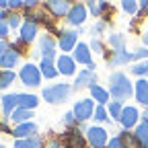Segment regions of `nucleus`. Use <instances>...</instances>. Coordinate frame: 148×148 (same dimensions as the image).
<instances>
[{"label": "nucleus", "mask_w": 148, "mask_h": 148, "mask_svg": "<svg viewBox=\"0 0 148 148\" xmlns=\"http://www.w3.org/2000/svg\"><path fill=\"white\" fill-rule=\"evenodd\" d=\"M14 105H18V95H4L2 97V111H4V115H8L10 111L14 109Z\"/></svg>", "instance_id": "obj_20"}, {"label": "nucleus", "mask_w": 148, "mask_h": 148, "mask_svg": "<svg viewBox=\"0 0 148 148\" xmlns=\"http://www.w3.org/2000/svg\"><path fill=\"white\" fill-rule=\"evenodd\" d=\"M41 138H37V136H33V138H23V140H16L14 142V148H41Z\"/></svg>", "instance_id": "obj_18"}, {"label": "nucleus", "mask_w": 148, "mask_h": 148, "mask_svg": "<svg viewBox=\"0 0 148 148\" xmlns=\"http://www.w3.org/2000/svg\"><path fill=\"white\" fill-rule=\"evenodd\" d=\"M107 148H125V146H123V140L121 138H113V140H109V146Z\"/></svg>", "instance_id": "obj_34"}, {"label": "nucleus", "mask_w": 148, "mask_h": 148, "mask_svg": "<svg viewBox=\"0 0 148 148\" xmlns=\"http://www.w3.org/2000/svg\"><path fill=\"white\" fill-rule=\"evenodd\" d=\"M64 117H66V123H72L74 119H76V117H74V113H66Z\"/></svg>", "instance_id": "obj_38"}, {"label": "nucleus", "mask_w": 148, "mask_h": 148, "mask_svg": "<svg viewBox=\"0 0 148 148\" xmlns=\"http://www.w3.org/2000/svg\"><path fill=\"white\" fill-rule=\"evenodd\" d=\"M88 142L92 148H103L105 142H107V132L103 127H88Z\"/></svg>", "instance_id": "obj_5"}, {"label": "nucleus", "mask_w": 148, "mask_h": 148, "mask_svg": "<svg viewBox=\"0 0 148 148\" xmlns=\"http://www.w3.org/2000/svg\"><path fill=\"white\" fill-rule=\"evenodd\" d=\"M74 45H76V33L74 31H66V33L60 35V47L64 51H70Z\"/></svg>", "instance_id": "obj_14"}, {"label": "nucleus", "mask_w": 148, "mask_h": 148, "mask_svg": "<svg viewBox=\"0 0 148 148\" xmlns=\"http://www.w3.org/2000/svg\"><path fill=\"white\" fill-rule=\"evenodd\" d=\"M74 62H80V64H88V66H90V51H88V45H84V43H78V45H76V51H74Z\"/></svg>", "instance_id": "obj_13"}, {"label": "nucleus", "mask_w": 148, "mask_h": 148, "mask_svg": "<svg viewBox=\"0 0 148 148\" xmlns=\"http://www.w3.org/2000/svg\"><path fill=\"white\" fill-rule=\"evenodd\" d=\"M66 142H68V146H84V140L80 138V134H66Z\"/></svg>", "instance_id": "obj_26"}, {"label": "nucleus", "mask_w": 148, "mask_h": 148, "mask_svg": "<svg viewBox=\"0 0 148 148\" xmlns=\"http://www.w3.org/2000/svg\"><path fill=\"white\" fill-rule=\"evenodd\" d=\"M109 113H111V117H121V113H123V107H121V103H119V101L111 103V105H109Z\"/></svg>", "instance_id": "obj_28"}, {"label": "nucleus", "mask_w": 148, "mask_h": 148, "mask_svg": "<svg viewBox=\"0 0 148 148\" xmlns=\"http://www.w3.org/2000/svg\"><path fill=\"white\" fill-rule=\"evenodd\" d=\"M56 66H58V70L62 74H74V60L68 58V56H60L58 62H56Z\"/></svg>", "instance_id": "obj_15"}, {"label": "nucleus", "mask_w": 148, "mask_h": 148, "mask_svg": "<svg viewBox=\"0 0 148 148\" xmlns=\"http://www.w3.org/2000/svg\"><path fill=\"white\" fill-rule=\"evenodd\" d=\"M92 68H95V66L90 64L86 70H82L78 76H76V82H74V84H76L78 88H82V86H92V84H95V72H92Z\"/></svg>", "instance_id": "obj_7"}, {"label": "nucleus", "mask_w": 148, "mask_h": 148, "mask_svg": "<svg viewBox=\"0 0 148 148\" xmlns=\"http://www.w3.org/2000/svg\"><path fill=\"white\" fill-rule=\"evenodd\" d=\"M84 18H86V10L82 4H76V6H72V10L68 12V21L72 25H82L84 23Z\"/></svg>", "instance_id": "obj_9"}, {"label": "nucleus", "mask_w": 148, "mask_h": 148, "mask_svg": "<svg viewBox=\"0 0 148 148\" xmlns=\"http://www.w3.org/2000/svg\"><path fill=\"white\" fill-rule=\"evenodd\" d=\"M90 95H92V99L99 101V103H105V101L109 99V92H107L103 86H99V84H92V86H90Z\"/></svg>", "instance_id": "obj_23"}, {"label": "nucleus", "mask_w": 148, "mask_h": 148, "mask_svg": "<svg viewBox=\"0 0 148 148\" xmlns=\"http://www.w3.org/2000/svg\"><path fill=\"white\" fill-rule=\"evenodd\" d=\"M92 47H95V49H97V51H101V49H103V47H101V43H99V41H92Z\"/></svg>", "instance_id": "obj_40"}, {"label": "nucleus", "mask_w": 148, "mask_h": 148, "mask_svg": "<svg viewBox=\"0 0 148 148\" xmlns=\"http://www.w3.org/2000/svg\"><path fill=\"white\" fill-rule=\"evenodd\" d=\"M29 117H33V113H31V109H16L14 113H12V117L10 119H14V121H18V123H25V121H29Z\"/></svg>", "instance_id": "obj_25"}, {"label": "nucleus", "mask_w": 148, "mask_h": 148, "mask_svg": "<svg viewBox=\"0 0 148 148\" xmlns=\"http://www.w3.org/2000/svg\"><path fill=\"white\" fill-rule=\"evenodd\" d=\"M134 58H148V49H138L134 53Z\"/></svg>", "instance_id": "obj_37"}, {"label": "nucleus", "mask_w": 148, "mask_h": 148, "mask_svg": "<svg viewBox=\"0 0 148 148\" xmlns=\"http://www.w3.org/2000/svg\"><path fill=\"white\" fill-rule=\"evenodd\" d=\"M132 72H134V74H138V76H146V74H148V62L136 64V66L132 68Z\"/></svg>", "instance_id": "obj_30"}, {"label": "nucleus", "mask_w": 148, "mask_h": 148, "mask_svg": "<svg viewBox=\"0 0 148 148\" xmlns=\"http://www.w3.org/2000/svg\"><path fill=\"white\" fill-rule=\"evenodd\" d=\"M136 99L144 105H148V82L146 80H138L136 82Z\"/></svg>", "instance_id": "obj_19"}, {"label": "nucleus", "mask_w": 148, "mask_h": 148, "mask_svg": "<svg viewBox=\"0 0 148 148\" xmlns=\"http://www.w3.org/2000/svg\"><path fill=\"white\" fill-rule=\"evenodd\" d=\"M121 6H123V10H125L127 14H134V12L138 10V4L134 2V0H125V2H123Z\"/></svg>", "instance_id": "obj_31"}, {"label": "nucleus", "mask_w": 148, "mask_h": 148, "mask_svg": "<svg viewBox=\"0 0 148 148\" xmlns=\"http://www.w3.org/2000/svg\"><path fill=\"white\" fill-rule=\"evenodd\" d=\"M35 35H37V25L33 21H27L21 25V41L23 43H29L35 39Z\"/></svg>", "instance_id": "obj_8"}, {"label": "nucleus", "mask_w": 148, "mask_h": 148, "mask_svg": "<svg viewBox=\"0 0 148 148\" xmlns=\"http://www.w3.org/2000/svg\"><path fill=\"white\" fill-rule=\"evenodd\" d=\"M0 35H2V39H6V37H8V23H6V21L2 23V29H0Z\"/></svg>", "instance_id": "obj_36"}, {"label": "nucleus", "mask_w": 148, "mask_h": 148, "mask_svg": "<svg viewBox=\"0 0 148 148\" xmlns=\"http://www.w3.org/2000/svg\"><path fill=\"white\" fill-rule=\"evenodd\" d=\"M140 10H142V12H148V0H146V2H142V4H140Z\"/></svg>", "instance_id": "obj_39"}, {"label": "nucleus", "mask_w": 148, "mask_h": 148, "mask_svg": "<svg viewBox=\"0 0 148 148\" xmlns=\"http://www.w3.org/2000/svg\"><path fill=\"white\" fill-rule=\"evenodd\" d=\"M136 119H138V111H136V107H125L123 113H121V117H119V121L123 123L125 130L132 127V125L136 123Z\"/></svg>", "instance_id": "obj_11"}, {"label": "nucleus", "mask_w": 148, "mask_h": 148, "mask_svg": "<svg viewBox=\"0 0 148 148\" xmlns=\"http://www.w3.org/2000/svg\"><path fill=\"white\" fill-rule=\"evenodd\" d=\"M95 119H97V121H105V119H107V113H105L103 107H97V109H95Z\"/></svg>", "instance_id": "obj_33"}, {"label": "nucleus", "mask_w": 148, "mask_h": 148, "mask_svg": "<svg viewBox=\"0 0 148 148\" xmlns=\"http://www.w3.org/2000/svg\"><path fill=\"white\" fill-rule=\"evenodd\" d=\"M144 41H146V43H148V33H146V35H144Z\"/></svg>", "instance_id": "obj_41"}, {"label": "nucleus", "mask_w": 148, "mask_h": 148, "mask_svg": "<svg viewBox=\"0 0 148 148\" xmlns=\"http://www.w3.org/2000/svg\"><path fill=\"white\" fill-rule=\"evenodd\" d=\"M109 43L115 47V51H119V49H123V37L121 35H111L109 37Z\"/></svg>", "instance_id": "obj_29"}, {"label": "nucleus", "mask_w": 148, "mask_h": 148, "mask_svg": "<svg viewBox=\"0 0 148 148\" xmlns=\"http://www.w3.org/2000/svg\"><path fill=\"white\" fill-rule=\"evenodd\" d=\"M21 80L27 84V86H37L41 82V70L37 68V66H33V64H25L23 68H21Z\"/></svg>", "instance_id": "obj_3"}, {"label": "nucleus", "mask_w": 148, "mask_h": 148, "mask_svg": "<svg viewBox=\"0 0 148 148\" xmlns=\"http://www.w3.org/2000/svg\"><path fill=\"white\" fill-rule=\"evenodd\" d=\"M14 80V74H12V70H2V78H0V86L2 88H6V86H10V82Z\"/></svg>", "instance_id": "obj_27"}, {"label": "nucleus", "mask_w": 148, "mask_h": 148, "mask_svg": "<svg viewBox=\"0 0 148 148\" xmlns=\"http://www.w3.org/2000/svg\"><path fill=\"white\" fill-rule=\"evenodd\" d=\"M105 8H107V2H101V4H95V2H90V4H88V10H90L92 14H95V16H97L101 10H105Z\"/></svg>", "instance_id": "obj_32"}, {"label": "nucleus", "mask_w": 148, "mask_h": 148, "mask_svg": "<svg viewBox=\"0 0 148 148\" xmlns=\"http://www.w3.org/2000/svg\"><path fill=\"white\" fill-rule=\"evenodd\" d=\"M39 70H41V74L45 78H53L56 74H58V70H56V66H53V60H41Z\"/></svg>", "instance_id": "obj_21"}, {"label": "nucleus", "mask_w": 148, "mask_h": 148, "mask_svg": "<svg viewBox=\"0 0 148 148\" xmlns=\"http://www.w3.org/2000/svg\"><path fill=\"white\" fill-rule=\"evenodd\" d=\"M134 58V53H125V49H119V51H113V58H111V64L113 66H119V64H125Z\"/></svg>", "instance_id": "obj_22"}, {"label": "nucleus", "mask_w": 148, "mask_h": 148, "mask_svg": "<svg viewBox=\"0 0 148 148\" xmlns=\"http://www.w3.org/2000/svg\"><path fill=\"white\" fill-rule=\"evenodd\" d=\"M56 16H60V14H64V12H70L72 10V6L68 4V2H56V0H51V2H47L45 4Z\"/></svg>", "instance_id": "obj_17"}, {"label": "nucleus", "mask_w": 148, "mask_h": 148, "mask_svg": "<svg viewBox=\"0 0 148 148\" xmlns=\"http://www.w3.org/2000/svg\"><path fill=\"white\" fill-rule=\"evenodd\" d=\"M49 148H58V144H51V146H49Z\"/></svg>", "instance_id": "obj_42"}, {"label": "nucleus", "mask_w": 148, "mask_h": 148, "mask_svg": "<svg viewBox=\"0 0 148 148\" xmlns=\"http://www.w3.org/2000/svg\"><path fill=\"white\" fill-rule=\"evenodd\" d=\"M136 140H138V144L144 148V146H148V119H142V123L138 125V130H136Z\"/></svg>", "instance_id": "obj_16"}, {"label": "nucleus", "mask_w": 148, "mask_h": 148, "mask_svg": "<svg viewBox=\"0 0 148 148\" xmlns=\"http://www.w3.org/2000/svg\"><path fill=\"white\" fill-rule=\"evenodd\" d=\"M109 92L113 95L115 99H127L130 95H132V84H130L127 76L121 72H115L109 76Z\"/></svg>", "instance_id": "obj_1"}, {"label": "nucleus", "mask_w": 148, "mask_h": 148, "mask_svg": "<svg viewBox=\"0 0 148 148\" xmlns=\"http://www.w3.org/2000/svg\"><path fill=\"white\" fill-rule=\"evenodd\" d=\"M16 62H18V53H16L12 47H10V49H6V51H2V58H0V66H2L6 72H8Z\"/></svg>", "instance_id": "obj_10"}, {"label": "nucleus", "mask_w": 148, "mask_h": 148, "mask_svg": "<svg viewBox=\"0 0 148 148\" xmlns=\"http://www.w3.org/2000/svg\"><path fill=\"white\" fill-rule=\"evenodd\" d=\"M68 95H70V84H66V82L43 88V99L47 103H62L68 99Z\"/></svg>", "instance_id": "obj_2"}, {"label": "nucleus", "mask_w": 148, "mask_h": 148, "mask_svg": "<svg viewBox=\"0 0 148 148\" xmlns=\"http://www.w3.org/2000/svg\"><path fill=\"white\" fill-rule=\"evenodd\" d=\"M41 51H43V58L41 60H53L56 45H53V41H51L49 35H43V39H41Z\"/></svg>", "instance_id": "obj_12"}, {"label": "nucleus", "mask_w": 148, "mask_h": 148, "mask_svg": "<svg viewBox=\"0 0 148 148\" xmlns=\"http://www.w3.org/2000/svg\"><path fill=\"white\" fill-rule=\"evenodd\" d=\"M37 103V97L35 95H18V105H21L23 109H33Z\"/></svg>", "instance_id": "obj_24"}, {"label": "nucleus", "mask_w": 148, "mask_h": 148, "mask_svg": "<svg viewBox=\"0 0 148 148\" xmlns=\"http://www.w3.org/2000/svg\"><path fill=\"white\" fill-rule=\"evenodd\" d=\"M35 132H37V125L31 123V121H25V123H18V125L14 127L12 136H16L18 140H23V138H33Z\"/></svg>", "instance_id": "obj_6"}, {"label": "nucleus", "mask_w": 148, "mask_h": 148, "mask_svg": "<svg viewBox=\"0 0 148 148\" xmlns=\"http://www.w3.org/2000/svg\"><path fill=\"white\" fill-rule=\"evenodd\" d=\"M6 23H10V27H16V25H18V16H16V14H10V16L6 18Z\"/></svg>", "instance_id": "obj_35"}, {"label": "nucleus", "mask_w": 148, "mask_h": 148, "mask_svg": "<svg viewBox=\"0 0 148 148\" xmlns=\"http://www.w3.org/2000/svg\"><path fill=\"white\" fill-rule=\"evenodd\" d=\"M74 117H76L78 121H84V119H88L90 115H92V101L90 99H82V101H78L76 105H74Z\"/></svg>", "instance_id": "obj_4"}]
</instances>
